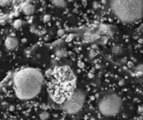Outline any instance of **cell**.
I'll return each mask as SVG.
<instances>
[{
    "mask_svg": "<svg viewBox=\"0 0 143 120\" xmlns=\"http://www.w3.org/2000/svg\"><path fill=\"white\" fill-rule=\"evenodd\" d=\"M56 55L58 57H60V58H61V57H65L67 55V53H66L64 49H60L58 50V51L56 52Z\"/></svg>",
    "mask_w": 143,
    "mask_h": 120,
    "instance_id": "cell-10",
    "label": "cell"
},
{
    "mask_svg": "<svg viewBox=\"0 0 143 120\" xmlns=\"http://www.w3.org/2000/svg\"><path fill=\"white\" fill-rule=\"evenodd\" d=\"M85 101V94L82 90L77 89L72 95L62 104V108L65 112L70 114L76 113L81 109Z\"/></svg>",
    "mask_w": 143,
    "mask_h": 120,
    "instance_id": "cell-5",
    "label": "cell"
},
{
    "mask_svg": "<svg viewBox=\"0 0 143 120\" xmlns=\"http://www.w3.org/2000/svg\"><path fill=\"white\" fill-rule=\"evenodd\" d=\"M44 78L39 70L26 68L14 75V88L17 97L21 100H29L35 98L42 89Z\"/></svg>",
    "mask_w": 143,
    "mask_h": 120,
    "instance_id": "cell-2",
    "label": "cell"
},
{
    "mask_svg": "<svg viewBox=\"0 0 143 120\" xmlns=\"http://www.w3.org/2000/svg\"><path fill=\"white\" fill-rule=\"evenodd\" d=\"M50 19H51V17H50V15L46 14V15H44V22H49Z\"/></svg>",
    "mask_w": 143,
    "mask_h": 120,
    "instance_id": "cell-13",
    "label": "cell"
},
{
    "mask_svg": "<svg viewBox=\"0 0 143 120\" xmlns=\"http://www.w3.org/2000/svg\"><path fill=\"white\" fill-rule=\"evenodd\" d=\"M49 117H50V114H49V113L46 111H44L42 112V113L39 114V118H40L41 120H46L49 118Z\"/></svg>",
    "mask_w": 143,
    "mask_h": 120,
    "instance_id": "cell-9",
    "label": "cell"
},
{
    "mask_svg": "<svg viewBox=\"0 0 143 120\" xmlns=\"http://www.w3.org/2000/svg\"><path fill=\"white\" fill-rule=\"evenodd\" d=\"M10 4L9 1H0V6L1 7H7Z\"/></svg>",
    "mask_w": 143,
    "mask_h": 120,
    "instance_id": "cell-12",
    "label": "cell"
},
{
    "mask_svg": "<svg viewBox=\"0 0 143 120\" xmlns=\"http://www.w3.org/2000/svg\"><path fill=\"white\" fill-rule=\"evenodd\" d=\"M136 69H137V70H139V71H141V72H142V71H143V64L138 65Z\"/></svg>",
    "mask_w": 143,
    "mask_h": 120,
    "instance_id": "cell-15",
    "label": "cell"
},
{
    "mask_svg": "<svg viewBox=\"0 0 143 120\" xmlns=\"http://www.w3.org/2000/svg\"><path fill=\"white\" fill-rule=\"evenodd\" d=\"M4 44L8 50H14L18 46V40L14 37H8Z\"/></svg>",
    "mask_w": 143,
    "mask_h": 120,
    "instance_id": "cell-6",
    "label": "cell"
},
{
    "mask_svg": "<svg viewBox=\"0 0 143 120\" xmlns=\"http://www.w3.org/2000/svg\"><path fill=\"white\" fill-rule=\"evenodd\" d=\"M53 4L57 8H65L66 7V2H65L63 0H56V1H54Z\"/></svg>",
    "mask_w": 143,
    "mask_h": 120,
    "instance_id": "cell-8",
    "label": "cell"
},
{
    "mask_svg": "<svg viewBox=\"0 0 143 120\" xmlns=\"http://www.w3.org/2000/svg\"><path fill=\"white\" fill-rule=\"evenodd\" d=\"M34 10H35V7H34V5H33L31 4H25L22 8V11H23V13L25 15H32L34 13Z\"/></svg>",
    "mask_w": 143,
    "mask_h": 120,
    "instance_id": "cell-7",
    "label": "cell"
},
{
    "mask_svg": "<svg viewBox=\"0 0 143 120\" xmlns=\"http://www.w3.org/2000/svg\"><path fill=\"white\" fill-rule=\"evenodd\" d=\"M94 8H95V9H98V8H99V3H94Z\"/></svg>",
    "mask_w": 143,
    "mask_h": 120,
    "instance_id": "cell-16",
    "label": "cell"
},
{
    "mask_svg": "<svg viewBox=\"0 0 143 120\" xmlns=\"http://www.w3.org/2000/svg\"><path fill=\"white\" fill-rule=\"evenodd\" d=\"M76 80L68 66L55 68L50 74L49 91L54 101L63 104L75 91Z\"/></svg>",
    "mask_w": 143,
    "mask_h": 120,
    "instance_id": "cell-1",
    "label": "cell"
},
{
    "mask_svg": "<svg viewBox=\"0 0 143 120\" xmlns=\"http://www.w3.org/2000/svg\"><path fill=\"white\" fill-rule=\"evenodd\" d=\"M111 9L120 22L133 23L143 17V1L116 0L110 3Z\"/></svg>",
    "mask_w": 143,
    "mask_h": 120,
    "instance_id": "cell-3",
    "label": "cell"
},
{
    "mask_svg": "<svg viewBox=\"0 0 143 120\" xmlns=\"http://www.w3.org/2000/svg\"><path fill=\"white\" fill-rule=\"evenodd\" d=\"M121 104V99L117 94H110L100 99L98 108L104 116H115L120 111Z\"/></svg>",
    "mask_w": 143,
    "mask_h": 120,
    "instance_id": "cell-4",
    "label": "cell"
},
{
    "mask_svg": "<svg viewBox=\"0 0 143 120\" xmlns=\"http://www.w3.org/2000/svg\"><path fill=\"white\" fill-rule=\"evenodd\" d=\"M64 34H65V31H64L63 29H60V30H59V31H58V35L59 36L64 35Z\"/></svg>",
    "mask_w": 143,
    "mask_h": 120,
    "instance_id": "cell-14",
    "label": "cell"
},
{
    "mask_svg": "<svg viewBox=\"0 0 143 120\" xmlns=\"http://www.w3.org/2000/svg\"><path fill=\"white\" fill-rule=\"evenodd\" d=\"M14 27H15L16 28H20V27L22 26V21H21V20H16V21L14 22Z\"/></svg>",
    "mask_w": 143,
    "mask_h": 120,
    "instance_id": "cell-11",
    "label": "cell"
}]
</instances>
